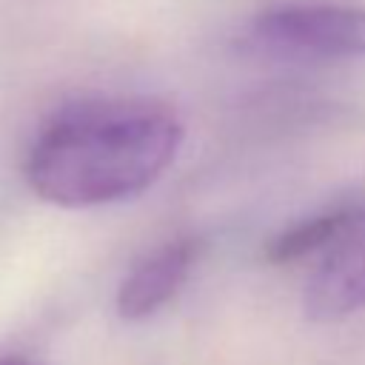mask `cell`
Instances as JSON below:
<instances>
[{"instance_id": "1", "label": "cell", "mask_w": 365, "mask_h": 365, "mask_svg": "<svg viewBox=\"0 0 365 365\" xmlns=\"http://www.w3.org/2000/svg\"><path fill=\"white\" fill-rule=\"evenodd\" d=\"M182 140V120L163 100H86L60 111L37 134L26 157V182L60 208L123 202L171 168Z\"/></svg>"}, {"instance_id": "2", "label": "cell", "mask_w": 365, "mask_h": 365, "mask_svg": "<svg viewBox=\"0 0 365 365\" xmlns=\"http://www.w3.org/2000/svg\"><path fill=\"white\" fill-rule=\"evenodd\" d=\"M251 40L277 54L311 60L365 57V6L297 3L259 14Z\"/></svg>"}, {"instance_id": "3", "label": "cell", "mask_w": 365, "mask_h": 365, "mask_svg": "<svg viewBox=\"0 0 365 365\" xmlns=\"http://www.w3.org/2000/svg\"><path fill=\"white\" fill-rule=\"evenodd\" d=\"M302 308L314 322H336L365 308V208L325 251L305 285Z\"/></svg>"}, {"instance_id": "4", "label": "cell", "mask_w": 365, "mask_h": 365, "mask_svg": "<svg viewBox=\"0 0 365 365\" xmlns=\"http://www.w3.org/2000/svg\"><path fill=\"white\" fill-rule=\"evenodd\" d=\"M200 251L202 242L197 237H180L145 254L117 288V314L128 322H140L157 314L182 288Z\"/></svg>"}, {"instance_id": "5", "label": "cell", "mask_w": 365, "mask_h": 365, "mask_svg": "<svg viewBox=\"0 0 365 365\" xmlns=\"http://www.w3.org/2000/svg\"><path fill=\"white\" fill-rule=\"evenodd\" d=\"M359 208H334L325 214H317L311 220H302L285 231H279L268 245H265V259L274 265L297 262L308 254L328 251L336 245V240L348 231Z\"/></svg>"}]
</instances>
